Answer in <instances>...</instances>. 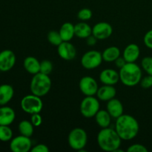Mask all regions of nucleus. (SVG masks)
<instances>
[{
  "instance_id": "nucleus-1",
  "label": "nucleus",
  "mask_w": 152,
  "mask_h": 152,
  "mask_svg": "<svg viewBox=\"0 0 152 152\" xmlns=\"http://www.w3.org/2000/svg\"><path fill=\"white\" fill-rule=\"evenodd\" d=\"M139 129V123L133 116L123 114L116 119L115 130L122 140H130L134 139L137 135Z\"/></svg>"
},
{
  "instance_id": "nucleus-2",
  "label": "nucleus",
  "mask_w": 152,
  "mask_h": 152,
  "mask_svg": "<svg viewBox=\"0 0 152 152\" xmlns=\"http://www.w3.org/2000/svg\"><path fill=\"white\" fill-rule=\"evenodd\" d=\"M98 145L105 151L114 152L121 145L122 139L115 129L109 127L101 129L96 137Z\"/></svg>"
},
{
  "instance_id": "nucleus-3",
  "label": "nucleus",
  "mask_w": 152,
  "mask_h": 152,
  "mask_svg": "<svg viewBox=\"0 0 152 152\" xmlns=\"http://www.w3.org/2000/svg\"><path fill=\"white\" fill-rule=\"evenodd\" d=\"M120 81L123 85L132 87L139 84L142 79V70L135 62H126L120 69Z\"/></svg>"
},
{
  "instance_id": "nucleus-4",
  "label": "nucleus",
  "mask_w": 152,
  "mask_h": 152,
  "mask_svg": "<svg viewBox=\"0 0 152 152\" xmlns=\"http://www.w3.org/2000/svg\"><path fill=\"white\" fill-rule=\"evenodd\" d=\"M52 86V82L48 75L39 72L34 74L30 84V89L33 94L44 96L48 94Z\"/></svg>"
},
{
  "instance_id": "nucleus-5",
  "label": "nucleus",
  "mask_w": 152,
  "mask_h": 152,
  "mask_svg": "<svg viewBox=\"0 0 152 152\" xmlns=\"http://www.w3.org/2000/svg\"><path fill=\"white\" fill-rule=\"evenodd\" d=\"M68 142L72 149L80 152H86L84 149L88 142V134L82 128H75L70 132Z\"/></svg>"
},
{
  "instance_id": "nucleus-6",
  "label": "nucleus",
  "mask_w": 152,
  "mask_h": 152,
  "mask_svg": "<svg viewBox=\"0 0 152 152\" xmlns=\"http://www.w3.org/2000/svg\"><path fill=\"white\" fill-rule=\"evenodd\" d=\"M20 105L25 113L34 114L41 112L43 108V102L40 96L31 94L22 98Z\"/></svg>"
},
{
  "instance_id": "nucleus-7",
  "label": "nucleus",
  "mask_w": 152,
  "mask_h": 152,
  "mask_svg": "<svg viewBox=\"0 0 152 152\" xmlns=\"http://www.w3.org/2000/svg\"><path fill=\"white\" fill-rule=\"evenodd\" d=\"M99 109V99L94 96H86L80 103V113L86 118L94 117Z\"/></svg>"
},
{
  "instance_id": "nucleus-8",
  "label": "nucleus",
  "mask_w": 152,
  "mask_h": 152,
  "mask_svg": "<svg viewBox=\"0 0 152 152\" xmlns=\"http://www.w3.org/2000/svg\"><path fill=\"white\" fill-rule=\"evenodd\" d=\"M102 53L96 50H91L84 53L81 58V65L87 70H92L98 68L102 64Z\"/></svg>"
},
{
  "instance_id": "nucleus-9",
  "label": "nucleus",
  "mask_w": 152,
  "mask_h": 152,
  "mask_svg": "<svg viewBox=\"0 0 152 152\" xmlns=\"http://www.w3.org/2000/svg\"><path fill=\"white\" fill-rule=\"evenodd\" d=\"M10 148L13 152H28L32 148V142L29 137L21 134L12 138Z\"/></svg>"
},
{
  "instance_id": "nucleus-10",
  "label": "nucleus",
  "mask_w": 152,
  "mask_h": 152,
  "mask_svg": "<svg viewBox=\"0 0 152 152\" xmlns=\"http://www.w3.org/2000/svg\"><path fill=\"white\" fill-rule=\"evenodd\" d=\"M79 88L80 91L85 96H94L96 94L99 86L95 79L91 77L86 76L80 80Z\"/></svg>"
},
{
  "instance_id": "nucleus-11",
  "label": "nucleus",
  "mask_w": 152,
  "mask_h": 152,
  "mask_svg": "<svg viewBox=\"0 0 152 152\" xmlns=\"http://www.w3.org/2000/svg\"><path fill=\"white\" fill-rule=\"evenodd\" d=\"M16 55L11 50H4L0 52V71H10L16 64Z\"/></svg>"
},
{
  "instance_id": "nucleus-12",
  "label": "nucleus",
  "mask_w": 152,
  "mask_h": 152,
  "mask_svg": "<svg viewBox=\"0 0 152 152\" xmlns=\"http://www.w3.org/2000/svg\"><path fill=\"white\" fill-rule=\"evenodd\" d=\"M112 26L108 22H98L92 28V35L94 36L97 39H106L112 35Z\"/></svg>"
},
{
  "instance_id": "nucleus-13",
  "label": "nucleus",
  "mask_w": 152,
  "mask_h": 152,
  "mask_svg": "<svg viewBox=\"0 0 152 152\" xmlns=\"http://www.w3.org/2000/svg\"><path fill=\"white\" fill-rule=\"evenodd\" d=\"M57 52L62 59L67 61L72 60L77 56V49L70 42H62L59 46H57Z\"/></svg>"
},
{
  "instance_id": "nucleus-14",
  "label": "nucleus",
  "mask_w": 152,
  "mask_h": 152,
  "mask_svg": "<svg viewBox=\"0 0 152 152\" xmlns=\"http://www.w3.org/2000/svg\"><path fill=\"white\" fill-rule=\"evenodd\" d=\"M99 80L102 84L114 86L120 81V74L116 70L107 68L101 71Z\"/></svg>"
},
{
  "instance_id": "nucleus-15",
  "label": "nucleus",
  "mask_w": 152,
  "mask_h": 152,
  "mask_svg": "<svg viewBox=\"0 0 152 152\" xmlns=\"http://www.w3.org/2000/svg\"><path fill=\"white\" fill-rule=\"evenodd\" d=\"M16 118V113L12 108L6 105L0 107V125L10 126Z\"/></svg>"
},
{
  "instance_id": "nucleus-16",
  "label": "nucleus",
  "mask_w": 152,
  "mask_h": 152,
  "mask_svg": "<svg viewBox=\"0 0 152 152\" xmlns=\"http://www.w3.org/2000/svg\"><path fill=\"white\" fill-rule=\"evenodd\" d=\"M106 108L110 115L114 119H117L120 116L123 115V111H124L122 102L115 97L108 101Z\"/></svg>"
},
{
  "instance_id": "nucleus-17",
  "label": "nucleus",
  "mask_w": 152,
  "mask_h": 152,
  "mask_svg": "<svg viewBox=\"0 0 152 152\" xmlns=\"http://www.w3.org/2000/svg\"><path fill=\"white\" fill-rule=\"evenodd\" d=\"M116 94H117V90L114 86L104 85L98 88L96 95L100 101L108 102L110 99L115 97Z\"/></svg>"
},
{
  "instance_id": "nucleus-18",
  "label": "nucleus",
  "mask_w": 152,
  "mask_h": 152,
  "mask_svg": "<svg viewBox=\"0 0 152 152\" xmlns=\"http://www.w3.org/2000/svg\"><path fill=\"white\" fill-rule=\"evenodd\" d=\"M140 50L139 46L134 43L128 45L124 49L123 56L126 62H135L139 58Z\"/></svg>"
},
{
  "instance_id": "nucleus-19",
  "label": "nucleus",
  "mask_w": 152,
  "mask_h": 152,
  "mask_svg": "<svg viewBox=\"0 0 152 152\" xmlns=\"http://www.w3.org/2000/svg\"><path fill=\"white\" fill-rule=\"evenodd\" d=\"M14 90L9 84H2L0 86V106L6 105L13 97Z\"/></svg>"
},
{
  "instance_id": "nucleus-20",
  "label": "nucleus",
  "mask_w": 152,
  "mask_h": 152,
  "mask_svg": "<svg viewBox=\"0 0 152 152\" xmlns=\"http://www.w3.org/2000/svg\"><path fill=\"white\" fill-rule=\"evenodd\" d=\"M23 66L27 72L34 75L39 72L40 62L34 56H27L24 59Z\"/></svg>"
},
{
  "instance_id": "nucleus-21",
  "label": "nucleus",
  "mask_w": 152,
  "mask_h": 152,
  "mask_svg": "<svg viewBox=\"0 0 152 152\" xmlns=\"http://www.w3.org/2000/svg\"><path fill=\"white\" fill-rule=\"evenodd\" d=\"M75 36L81 39H86L92 34V28L88 23L81 22L74 25Z\"/></svg>"
},
{
  "instance_id": "nucleus-22",
  "label": "nucleus",
  "mask_w": 152,
  "mask_h": 152,
  "mask_svg": "<svg viewBox=\"0 0 152 152\" xmlns=\"http://www.w3.org/2000/svg\"><path fill=\"white\" fill-rule=\"evenodd\" d=\"M95 120L98 126L102 129L109 127L111 121V116L107 110H99L95 115Z\"/></svg>"
},
{
  "instance_id": "nucleus-23",
  "label": "nucleus",
  "mask_w": 152,
  "mask_h": 152,
  "mask_svg": "<svg viewBox=\"0 0 152 152\" xmlns=\"http://www.w3.org/2000/svg\"><path fill=\"white\" fill-rule=\"evenodd\" d=\"M59 32L63 41L70 42L75 36L74 25L71 22H65L61 26Z\"/></svg>"
},
{
  "instance_id": "nucleus-24",
  "label": "nucleus",
  "mask_w": 152,
  "mask_h": 152,
  "mask_svg": "<svg viewBox=\"0 0 152 152\" xmlns=\"http://www.w3.org/2000/svg\"><path fill=\"white\" fill-rule=\"evenodd\" d=\"M102 56V59L105 62H114L117 58L120 56V50L117 46H111L103 50Z\"/></svg>"
},
{
  "instance_id": "nucleus-25",
  "label": "nucleus",
  "mask_w": 152,
  "mask_h": 152,
  "mask_svg": "<svg viewBox=\"0 0 152 152\" xmlns=\"http://www.w3.org/2000/svg\"><path fill=\"white\" fill-rule=\"evenodd\" d=\"M18 129H19L20 134L29 137L32 136L34 132V126L31 121H28V120L21 121L19 123V126H18Z\"/></svg>"
},
{
  "instance_id": "nucleus-26",
  "label": "nucleus",
  "mask_w": 152,
  "mask_h": 152,
  "mask_svg": "<svg viewBox=\"0 0 152 152\" xmlns=\"http://www.w3.org/2000/svg\"><path fill=\"white\" fill-rule=\"evenodd\" d=\"M13 137V131L9 126H1L0 125V141L8 142Z\"/></svg>"
},
{
  "instance_id": "nucleus-27",
  "label": "nucleus",
  "mask_w": 152,
  "mask_h": 152,
  "mask_svg": "<svg viewBox=\"0 0 152 152\" xmlns=\"http://www.w3.org/2000/svg\"><path fill=\"white\" fill-rule=\"evenodd\" d=\"M48 40L51 45L54 46H59L63 42L59 31H50L48 34Z\"/></svg>"
},
{
  "instance_id": "nucleus-28",
  "label": "nucleus",
  "mask_w": 152,
  "mask_h": 152,
  "mask_svg": "<svg viewBox=\"0 0 152 152\" xmlns=\"http://www.w3.org/2000/svg\"><path fill=\"white\" fill-rule=\"evenodd\" d=\"M53 71V63L50 60H43L40 62V70L39 72L42 74L49 75Z\"/></svg>"
},
{
  "instance_id": "nucleus-29",
  "label": "nucleus",
  "mask_w": 152,
  "mask_h": 152,
  "mask_svg": "<svg viewBox=\"0 0 152 152\" xmlns=\"http://www.w3.org/2000/svg\"><path fill=\"white\" fill-rule=\"evenodd\" d=\"M142 68L148 75L152 76V56H145L142 59Z\"/></svg>"
},
{
  "instance_id": "nucleus-30",
  "label": "nucleus",
  "mask_w": 152,
  "mask_h": 152,
  "mask_svg": "<svg viewBox=\"0 0 152 152\" xmlns=\"http://www.w3.org/2000/svg\"><path fill=\"white\" fill-rule=\"evenodd\" d=\"M92 11L89 8H83L78 12L77 13V17L81 21H87L91 19L92 17Z\"/></svg>"
},
{
  "instance_id": "nucleus-31",
  "label": "nucleus",
  "mask_w": 152,
  "mask_h": 152,
  "mask_svg": "<svg viewBox=\"0 0 152 152\" xmlns=\"http://www.w3.org/2000/svg\"><path fill=\"white\" fill-rule=\"evenodd\" d=\"M128 152H148L146 147L142 144L136 143L130 145L127 149Z\"/></svg>"
},
{
  "instance_id": "nucleus-32",
  "label": "nucleus",
  "mask_w": 152,
  "mask_h": 152,
  "mask_svg": "<svg viewBox=\"0 0 152 152\" xmlns=\"http://www.w3.org/2000/svg\"><path fill=\"white\" fill-rule=\"evenodd\" d=\"M140 83V86L142 88H150L152 87V76L148 74V76L141 79Z\"/></svg>"
},
{
  "instance_id": "nucleus-33",
  "label": "nucleus",
  "mask_w": 152,
  "mask_h": 152,
  "mask_svg": "<svg viewBox=\"0 0 152 152\" xmlns=\"http://www.w3.org/2000/svg\"><path fill=\"white\" fill-rule=\"evenodd\" d=\"M31 122L34 125V127H39V126H41V124L42 123V116L40 115L39 113L31 114Z\"/></svg>"
},
{
  "instance_id": "nucleus-34",
  "label": "nucleus",
  "mask_w": 152,
  "mask_h": 152,
  "mask_svg": "<svg viewBox=\"0 0 152 152\" xmlns=\"http://www.w3.org/2000/svg\"><path fill=\"white\" fill-rule=\"evenodd\" d=\"M143 42L145 45L148 48L152 49V29L148 31L145 34L143 38Z\"/></svg>"
},
{
  "instance_id": "nucleus-35",
  "label": "nucleus",
  "mask_w": 152,
  "mask_h": 152,
  "mask_svg": "<svg viewBox=\"0 0 152 152\" xmlns=\"http://www.w3.org/2000/svg\"><path fill=\"white\" fill-rule=\"evenodd\" d=\"M31 152H49V148L45 144H37L35 146L32 147L31 150Z\"/></svg>"
},
{
  "instance_id": "nucleus-36",
  "label": "nucleus",
  "mask_w": 152,
  "mask_h": 152,
  "mask_svg": "<svg viewBox=\"0 0 152 152\" xmlns=\"http://www.w3.org/2000/svg\"><path fill=\"white\" fill-rule=\"evenodd\" d=\"M114 62H115L116 66H117L118 68H120V69L121 68H123V67L126 64V61L125 60L123 56V57H120H120H118L115 61H114Z\"/></svg>"
},
{
  "instance_id": "nucleus-37",
  "label": "nucleus",
  "mask_w": 152,
  "mask_h": 152,
  "mask_svg": "<svg viewBox=\"0 0 152 152\" xmlns=\"http://www.w3.org/2000/svg\"><path fill=\"white\" fill-rule=\"evenodd\" d=\"M97 39L96 38V37H94V36H93L91 34V36H89L88 38H86V43H87L88 45L90 46H93L96 43V41H97Z\"/></svg>"
}]
</instances>
